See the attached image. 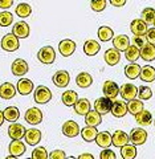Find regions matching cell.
Segmentation results:
<instances>
[{
	"label": "cell",
	"mask_w": 155,
	"mask_h": 159,
	"mask_svg": "<svg viewBox=\"0 0 155 159\" xmlns=\"http://www.w3.org/2000/svg\"><path fill=\"white\" fill-rule=\"evenodd\" d=\"M20 47L19 37L15 33H8L2 39V49L6 52H15Z\"/></svg>",
	"instance_id": "cell-1"
},
{
	"label": "cell",
	"mask_w": 155,
	"mask_h": 159,
	"mask_svg": "<svg viewBox=\"0 0 155 159\" xmlns=\"http://www.w3.org/2000/svg\"><path fill=\"white\" fill-rule=\"evenodd\" d=\"M147 141V131L143 130L142 127H135L133 129L129 135V142L135 146H142Z\"/></svg>",
	"instance_id": "cell-2"
},
{
	"label": "cell",
	"mask_w": 155,
	"mask_h": 159,
	"mask_svg": "<svg viewBox=\"0 0 155 159\" xmlns=\"http://www.w3.org/2000/svg\"><path fill=\"white\" fill-rule=\"evenodd\" d=\"M37 58L40 62L49 65V64H53L54 60H56V52H54V49L51 45L43 47L37 53Z\"/></svg>",
	"instance_id": "cell-3"
},
{
	"label": "cell",
	"mask_w": 155,
	"mask_h": 159,
	"mask_svg": "<svg viewBox=\"0 0 155 159\" xmlns=\"http://www.w3.org/2000/svg\"><path fill=\"white\" fill-rule=\"evenodd\" d=\"M33 98L37 103H48L52 99V92L49 88L40 85L36 88V90H34Z\"/></svg>",
	"instance_id": "cell-4"
},
{
	"label": "cell",
	"mask_w": 155,
	"mask_h": 159,
	"mask_svg": "<svg viewBox=\"0 0 155 159\" xmlns=\"http://www.w3.org/2000/svg\"><path fill=\"white\" fill-rule=\"evenodd\" d=\"M119 93L125 101H131L138 96V88L133 84H123L119 89Z\"/></svg>",
	"instance_id": "cell-5"
},
{
	"label": "cell",
	"mask_w": 155,
	"mask_h": 159,
	"mask_svg": "<svg viewBox=\"0 0 155 159\" xmlns=\"http://www.w3.org/2000/svg\"><path fill=\"white\" fill-rule=\"evenodd\" d=\"M74 51H76V43H74L73 40L66 39V40H62V41L58 44V52L62 57L72 56Z\"/></svg>",
	"instance_id": "cell-6"
},
{
	"label": "cell",
	"mask_w": 155,
	"mask_h": 159,
	"mask_svg": "<svg viewBox=\"0 0 155 159\" xmlns=\"http://www.w3.org/2000/svg\"><path fill=\"white\" fill-rule=\"evenodd\" d=\"M52 81L57 88H65V86L69 85V82H71V74H69L66 70H58L53 74Z\"/></svg>",
	"instance_id": "cell-7"
},
{
	"label": "cell",
	"mask_w": 155,
	"mask_h": 159,
	"mask_svg": "<svg viewBox=\"0 0 155 159\" xmlns=\"http://www.w3.org/2000/svg\"><path fill=\"white\" fill-rule=\"evenodd\" d=\"M112 102H113V99H110L107 97H99L94 102V110L98 111L101 116L107 114L110 111V107H112Z\"/></svg>",
	"instance_id": "cell-8"
},
{
	"label": "cell",
	"mask_w": 155,
	"mask_h": 159,
	"mask_svg": "<svg viewBox=\"0 0 155 159\" xmlns=\"http://www.w3.org/2000/svg\"><path fill=\"white\" fill-rule=\"evenodd\" d=\"M102 92L105 94V97H107L110 99H116V97L119 94V86L114 81H112V80H107V81H105L102 86Z\"/></svg>",
	"instance_id": "cell-9"
},
{
	"label": "cell",
	"mask_w": 155,
	"mask_h": 159,
	"mask_svg": "<svg viewBox=\"0 0 155 159\" xmlns=\"http://www.w3.org/2000/svg\"><path fill=\"white\" fill-rule=\"evenodd\" d=\"M110 113L116 118H122L127 114V103L125 101H114L112 102V107H110Z\"/></svg>",
	"instance_id": "cell-10"
},
{
	"label": "cell",
	"mask_w": 155,
	"mask_h": 159,
	"mask_svg": "<svg viewBox=\"0 0 155 159\" xmlns=\"http://www.w3.org/2000/svg\"><path fill=\"white\" fill-rule=\"evenodd\" d=\"M25 121L29 125H39L43 121V113L37 107H31L25 111Z\"/></svg>",
	"instance_id": "cell-11"
},
{
	"label": "cell",
	"mask_w": 155,
	"mask_h": 159,
	"mask_svg": "<svg viewBox=\"0 0 155 159\" xmlns=\"http://www.w3.org/2000/svg\"><path fill=\"white\" fill-rule=\"evenodd\" d=\"M147 24L142 19H135L130 24V31L133 32L134 36H144L147 32Z\"/></svg>",
	"instance_id": "cell-12"
},
{
	"label": "cell",
	"mask_w": 155,
	"mask_h": 159,
	"mask_svg": "<svg viewBox=\"0 0 155 159\" xmlns=\"http://www.w3.org/2000/svg\"><path fill=\"white\" fill-rule=\"evenodd\" d=\"M12 73L15 74V76H24L28 70H29V68H28V62L25 61L24 58H17V60H15V61L12 62Z\"/></svg>",
	"instance_id": "cell-13"
},
{
	"label": "cell",
	"mask_w": 155,
	"mask_h": 159,
	"mask_svg": "<svg viewBox=\"0 0 155 159\" xmlns=\"http://www.w3.org/2000/svg\"><path fill=\"white\" fill-rule=\"evenodd\" d=\"M80 131H81V130H80L78 123L74 122V121H66L62 125V133H64V135H66L68 138L77 137Z\"/></svg>",
	"instance_id": "cell-14"
},
{
	"label": "cell",
	"mask_w": 155,
	"mask_h": 159,
	"mask_svg": "<svg viewBox=\"0 0 155 159\" xmlns=\"http://www.w3.org/2000/svg\"><path fill=\"white\" fill-rule=\"evenodd\" d=\"M103 58H105V62H106L107 65L114 66V65H117L119 62V60H121V53H119V51L116 48H110L105 52Z\"/></svg>",
	"instance_id": "cell-15"
},
{
	"label": "cell",
	"mask_w": 155,
	"mask_h": 159,
	"mask_svg": "<svg viewBox=\"0 0 155 159\" xmlns=\"http://www.w3.org/2000/svg\"><path fill=\"white\" fill-rule=\"evenodd\" d=\"M9 154H12L15 157H20L25 152V143L21 142L20 139H12V142L8 146Z\"/></svg>",
	"instance_id": "cell-16"
},
{
	"label": "cell",
	"mask_w": 155,
	"mask_h": 159,
	"mask_svg": "<svg viewBox=\"0 0 155 159\" xmlns=\"http://www.w3.org/2000/svg\"><path fill=\"white\" fill-rule=\"evenodd\" d=\"M16 90L21 94V96H28L31 94L33 90V82L28 78H21L17 81V86H16Z\"/></svg>",
	"instance_id": "cell-17"
},
{
	"label": "cell",
	"mask_w": 155,
	"mask_h": 159,
	"mask_svg": "<svg viewBox=\"0 0 155 159\" xmlns=\"http://www.w3.org/2000/svg\"><path fill=\"white\" fill-rule=\"evenodd\" d=\"M25 127L20 123H12L11 126L8 127V135L11 137V139H21L25 135Z\"/></svg>",
	"instance_id": "cell-18"
},
{
	"label": "cell",
	"mask_w": 155,
	"mask_h": 159,
	"mask_svg": "<svg viewBox=\"0 0 155 159\" xmlns=\"http://www.w3.org/2000/svg\"><path fill=\"white\" fill-rule=\"evenodd\" d=\"M12 33H15L19 39H27L29 36V25L25 21H19L15 23L12 28Z\"/></svg>",
	"instance_id": "cell-19"
},
{
	"label": "cell",
	"mask_w": 155,
	"mask_h": 159,
	"mask_svg": "<svg viewBox=\"0 0 155 159\" xmlns=\"http://www.w3.org/2000/svg\"><path fill=\"white\" fill-rule=\"evenodd\" d=\"M24 138H25V142L28 143V145L34 146V145H37V143H40V141H41V131L37 130V129H28V130L25 131Z\"/></svg>",
	"instance_id": "cell-20"
},
{
	"label": "cell",
	"mask_w": 155,
	"mask_h": 159,
	"mask_svg": "<svg viewBox=\"0 0 155 159\" xmlns=\"http://www.w3.org/2000/svg\"><path fill=\"white\" fill-rule=\"evenodd\" d=\"M112 143L116 147L121 148L122 146L126 145V143H129V135L125 131H122V130H117L112 135Z\"/></svg>",
	"instance_id": "cell-21"
},
{
	"label": "cell",
	"mask_w": 155,
	"mask_h": 159,
	"mask_svg": "<svg viewBox=\"0 0 155 159\" xmlns=\"http://www.w3.org/2000/svg\"><path fill=\"white\" fill-rule=\"evenodd\" d=\"M85 123L88 126H98L102 123V116L98 111H90L89 110L86 114H85Z\"/></svg>",
	"instance_id": "cell-22"
},
{
	"label": "cell",
	"mask_w": 155,
	"mask_h": 159,
	"mask_svg": "<svg viewBox=\"0 0 155 159\" xmlns=\"http://www.w3.org/2000/svg\"><path fill=\"white\" fill-rule=\"evenodd\" d=\"M113 45L119 52H125L130 45V40L126 34H118L117 37H113Z\"/></svg>",
	"instance_id": "cell-23"
},
{
	"label": "cell",
	"mask_w": 155,
	"mask_h": 159,
	"mask_svg": "<svg viewBox=\"0 0 155 159\" xmlns=\"http://www.w3.org/2000/svg\"><path fill=\"white\" fill-rule=\"evenodd\" d=\"M139 78L144 82H154L155 81V68L150 65H144L141 68V74Z\"/></svg>",
	"instance_id": "cell-24"
},
{
	"label": "cell",
	"mask_w": 155,
	"mask_h": 159,
	"mask_svg": "<svg viewBox=\"0 0 155 159\" xmlns=\"http://www.w3.org/2000/svg\"><path fill=\"white\" fill-rule=\"evenodd\" d=\"M16 94V89L11 82H4L0 86V97L3 99H12Z\"/></svg>",
	"instance_id": "cell-25"
},
{
	"label": "cell",
	"mask_w": 155,
	"mask_h": 159,
	"mask_svg": "<svg viewBox=\"0 0 155 159\" xmlns=\"http://www.w3.org/2000/svg\"><path fill=\"white\" fill-rule=\"evenodd\" d=\"M73 107H74V111H76L78 116H85V114L90 110V102H89L86 98H80L73 105Z\"/></svg>",
	"instance_id": "cell-26"
},
{
	"label": "cell",
	"mask_w": 155,
	"mask_h": 159,
	"mask_svg": "<svg viewBox=\"0 0 155 159\" xmlns=\"http://www.w3.org/2000/svg\"><path fill=\"white\" fill-rule=\"evenodd\" d=\"M141 57L144 61H154L155 60V45L147 43L143 48H141Z\"/></svg>",
	"instance_id": "cell-27"
},
{
	"label": "cell",
	"mask_w": 155,
	"mask_h": 159,
	"mask_svg": "<svg viewBox=\"0 0 155 159\" xmlns=\"http://www.w3.org/2000/svg\"><path fill=\"white\" fill-rule=\"evenodd\" d=\"M135 121H137L138 125H141V126H148L150 123H151V121H153L151 113H150L148 110L142 109L141 111L135 114Z\"/></svg>",
	"instance_id": "cell-28"
},
{
	"label": "cell",
	"mask_w": 155,
	"mask_h": 159,
	"mask_svg": "<svg viewBox=\"0 0 155 159\" xmlns=\"http://www.w3.org/2000/svg\"><path fill=\"white\" fill-rule=\"evenodd\" d=\"M125 57H126V60L130 62H135L137 60H139V57H141V49L135 47L134 44H131V45H129L127 49L125 51Z\"/></svg>",
	"instance_id": "cell-29"
},
{
	"label": "cell",
	"mask_w": 155,
	"mask_h": 159,
	"mask_svg": "<svg viewBox=\"0 0 155 159\" xmlns=\"http://www.w3.org/2000/svg\"><path fill=\"white\" fill-rule=\"evenodd\" d=\"M96 143L102 147V148H106V147H110V145H113L112 143V135H110V133L107 131H101L97 134L96 137Z\"/></svg>",
	"instance_id": "cell-30"
},
{
	"label": "cell",
	"mask_w": 155,
	"mask_h": 159,
	"mask_svg": "<svg viewBox=\"0 0 155 159\" xmlns=\"http://www.w3.org/2000/svg\"><path fill=\"white\" fill-rule=\"evenodd\" d=\"M99 49H101V45H99L98 41H96V40H88L84 44V52L88 56H96L99 52Z\"/></svg>",
	"instance_id": "cell-31"
},
{
	"label": "cell",
	"mask_w": 155,
	"mask_h": 159,
	"mask_svg": "<svg viewBox=\"0 0 155 159\" xmlns=\"http://www.w3.org/2000/svg\"><path fill=\"white\" fill-rule=\"evenodd\" d=\"M92 82H93V78L90 74L86 72H81L80 74H77V77H76V84L82 89L89 88L92 85Z\"/></svg>",
	"instance_id": "cell-32"
},
{
	"label": "cell",
	"mask_w": 155,
	"mask_h": 159,
	"mask_svg": "<svg viewBox=\"0 0 155 159\" xmlns=\"http://www.w3.org/2000/svg\"><path fill=\"white\" fill-rule=\"evenodd\" d=\"M3 114H4V119L8 122H16L19 117H20V111L16 106H8L3 110Z\"/></svg>",
	"instance_id": "cell-33"
},
{
	"label": "cell",
	"mask_w": 155,
	"mask_h": 159,
	"mask_svg": "<svg viewBox=\"0 0 155 159\" xmlns=\"http://www.w3.org/2000/svg\"><path fill=\"white\" fill-rule=\"evenodd\" d=\"M97 129L96 126H88L86 127H84L82 130H81V137L85 142H92V141H96V137H97Z\"/></svg>",
	"instance_id": "cell-34"
},
{
	"label": "cell",
	"mask_w": 155,
	"mask_h": 159,
	"mask_svg": "<svg viewBox=\"0 0 155 159\" xmlns=\"http://www.w3.org/2000/svg\"><path fill=\"white\" fill-rule=\"evenodd\" d=\"M125 74H126V77L129 80H135L141 74V66L135 62L129 64L127 66H125Z\"/></svg>",
	"instance_id": "cell-35"
},
{
	"label": "cell",
	"mask_w": 155,
	"mask_h": 159,
	"mask_svg": "<svg viewBox=\"0 0 155 159\" xmlns=\"http://www.w3.org/2000/svg\"><path fill=\"white\" fill-rule=\"evenodd\" d=\"M121 157L123 159H134L137 157V148L133 143H126L121 147Z\"/></svg>",
	"instance_id": "cell-36"
},
{
	"label": "cell",
	"mask_w": 155,
	"mask_h": 159,
	"mask_svg": "<svg viewBox=\"0 0 155 159\" xmlns=\"http://www.w3.org/2000/svg\"><path fill=\"white\" fill-rule=\"evenodd\" d=\"M61 99H62V103L65 106H73L74 103L77 102L78 96H77V93L74 90H66V92L62 93Z\"/></svg>",
	"instance_id": "cell-37"
},
{
	"label": "cell",
	"mask_w": 155,
	"mask_h": 159,
	"mask_svg": "<svg viewBox=\"0 0 155 159\" xmlns=\"http://www.w3.org/2000/svg\"><path fill=\"white\" fill-rule=\"evenodd\" d=\"M98 37H99V40H101V41L106 43V41H110V40H113L114 32H113V29L110 28V27H106V25L99 27V29H98Z\"/></svg>",
	"instance_id": "cell-38"
},
{
	"label": "cell",
	"mask_w": 155,
	"mask_h": 159,
	"mask_svg": "<svg viewBox=\"0 0 155 159\" xmlns=\"http://www.w3.org/2000/svg\"><path fill=\"white\" fill-rule=\"evenodd\" d=\"M143 109V102L142 99H131V101H129L127 103V113L133 114V116H135L137 113H139Z\"/></svg>",
	"instance_id": "cell-39"
},
{
	"label": "cell",
	"mask_w": 155,
	"mask_h": 159,
	"mask_svg": "<svg viewBox=\"0 0 155 159\" xmlns=\"http://www.w3.org/2000/svg\"><path fill=\"white\" fill-rule=\"evenodd\" d=\"M32 13V7L27 3H20L16 7V15L19 17H28Z\"/></svg>",
	"instance_id": "cell-40"
},
{
	"label": "cell",
	"mask_w": 155,
	"mask_h": 159,
	"mask_svg": "<svg viewBox=\"0 0 155 159\" xmlns=\"http://www.w3.org/2000/svg\"><path fill=\"white\" fill-rule=\"evenodd\" d=\"M155 19V9L153 7H146L142 11V20L146 24H153Z\"/></svg>",
	"instance_id": "cell-41"
},
{
	"label": "cell",
	"mask_w": 155,
	"mask_h": 159,
	"mask_svg": "<svg viewBox=\"0 0 155 159\" xmlns=\"http://www.w3.org/2000/svg\"><path fill=\"white\" fill-rule=\"evenodd\" d=\"M13 23V15L7 11L0 12V27H8Z\"/></svg>",
	"instance_id": "cell-42"
},
{
	"label": "cell",
	"mask_w": 155,
	"mask_h": 159,
	"mask_svg": "<svg viewBox=\"0 0 155 159\" xmlns=\"http://www.w3.org/2000/svg\"><path fill=\"white\" fill-rule=\"evenodd\" d=\"M32 158L33 159H47L49 158V154L47 152V148L40 146V147H36L32 152Z\"/></svg>",
	"instance_id": "cell-43"
},
{
	"label": "cell",
	"mask_w": 155,
	"mask_h": 159,
	"mask_svg": "<svg viewBox=\"0 0 155 159\" xmlns=\"http://www.w3.org/2000/svg\"><path fill=\"white\" fill-rule=\"evenodd\" d=\"M138 96H139L141 99L146 101V99H150L153 97V90L148 86H141L138 89Z\"/></svg>",
	"instance_id": "cell-44"
},
{
	"label": "cell",
	"mask_w": 155,
	"mask_h": 159,
	"mask_svg": "<svg viewBox=\"0 0 155 159\" xmlns=\"http://www.w3.org/2000/svg\"><path fill=\"white\" fill-rule=\"evenodd\" d=\"M90 7L94 12H102L106 8V0H92Z\"/></svg>",
	"instance_id": "cell-45"
},
{
	"label": "cell",
	"mask_w": 155,
	"mask_h": 159,
	"mask_svg": "<svg viewBox=\"0 0 155 159\" xmlns=\"http://www.w3.org/2000/svg\"><path fill=\"white\" fill-rule=\"evenodd\" d=\"M133 44L141 49L147 44V39H146V36H135L134 40H133Z\"/></svg>",
	"instance_id": "cell-46"
},
{
	"label": "cell",
	"mask_w": 155,
	"mask_h": 159,
	"mask_svg": "<svg viewBox=\"0 0 155 159\" xmlns=\"http://www.w3.org/2000/svg\"><path fill=\"white\" fill-rule=\"evenodd\" d=\"M99 158L101 159H116V152L106 147V148H103L101 154H99Z\"/></svg>",
	"instance_id": "cell-47"
},
{
	"label": "cell",
	"mask_w": 155,
	"mask_h": 159,
	"mask_svg": "<svg viewBox=\"0 0 155 159\" xmlns=\"http://www.w3.org/2000/svg\"><path fill=\"white\" fill-rule=\"evenodd\" d=\"M49 158L51 159H65L66 155H65V152L62 150H54L49 154Z\"/></svg>",
	"instance_id": "cell-48"
},
{
	"label": "cell",
	"mask_w": 155,
	"mask_h": 159,
	"mask_svg": "<svg viewBox=\"0 0 155 159\" xmlns=\"http://www.w3.org/2000/svg\"><path fill=\"white\" fill-rule=\"evenodd\" d=\"M144 36H146V39H147V43L154 44V45H155V28L147 29V32H146Z\"/></svg>",
	"instance_id": "cell-49"
},
{
	"label": "cell",
	"mask_w": 155,
	"mask_h": 159,
	"mask_svg": "<svg viewBox=\"0 0 155 159\" xmlns=\"http://www.w3.org/2000/svg\"><path fill=\"white\" fill-rule=\"evenodd\" d=\"M13 6V0H0V8L2 9H8Z\"/></svg>",
	"instance_id": "cell-50"
},
{
	"label": "cell",
	"mask_w": 155,
	"mask_h": 159,
	"mask_svg": "<svg viewBox=\"0 0 155 159\" xmlns=\"http://www.w3.org/2000/svg\"><path fill=\"white\" fill-rule=\"evenodd\" d=\"M110 4L114 7H123L126 4V0H110Z\"/></svg>",
	"instance_id": "cell-51"
},
{
	"label": "cell",
	"mask_w": 155,
	"mask_h": 159,
	"mask_svg": "<svg viewBox=\"0 0 155 159\" xmlns=\"http://www.w3.org/2000/svg\"><path fill=\"white\" fill-rule=\"evenodd\" d=\"M94 157L92 155V154H88V152H85V154H81V155L78 157V159H93Z\"/></svg>",
	"instance_id": "cell-52"
},
{
	"label": "cell",
	"mask_w": 155,
	"mask_h": 159,
	"mask_svg": "<svg viewBox=\"0 0 155 159\" xmlns=\"http://www.w3.org/2000/svg\"><path fill=\"white\" fill-rule=\"evenodd\" d=\"M3 122H4V114H3L2 110H0V126L3 125Z\"/></svg>",
	"instance_id": "cell-53"
},
{
	"label": "cell",
	"mask_w": 155,
	"mask_h": 159,
	"mask_svg": "<svg viewBox=\"0 0 155 159\" xmlns=\"http://www.w3.org/2000/svg\"><path fill=\"white\" fill-rule=\"evenodd\" d=\"M153 24H154V27H155V19H154V21H153Z\"/></svg>",
	"instance_id": "cell-54"
},
{
	"label": "cell",
	"mask_w": 155,
	"mask_h": 159,
	"mask_svg": "<svg viewBox=\"0 0 155 159\" xmlns=\"http://www.w3.org/2000/svg\"><path fill=\"white\" fill-rule=\"evenodd\" d=\"M154 125H155V121H154Z\"/></svg>",
	"instance_id": "cell-55"
}]
</instances>
